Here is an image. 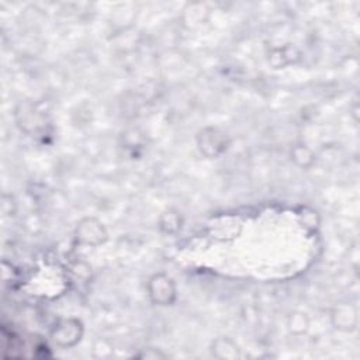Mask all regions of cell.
<instances>
[{
	"label": "cell",
	"instance_id": "cell-1",
	"mask_svg": "<svg viewBox=\"0 0 360 360\" xmlns=\"http://www.w3.org/2000/svg\"><path fill=\"white\" fill-rule=\"evenodd\" d=\"M150 297L155 304L169 306L176 299V289L173 280L165 274H155L148 283Z\"/></svg>",
	"mask_w": 360,
	"mask_h": 360
},
{
	"label": "cell",
	"instance_id": "cell-2",
	"mask_svg": "<svg viewBox=\"0 0 360 360\" xmlns=\"http://www.w3.org/2000/svg\"><path fill=\"white\" fill-rule=\"evenodd\" d=\"M82 337V326L77 319H63L52 331L54 341L61 346L75 345Z\"/></svg>",
	"mask_w": 360,
	"mask_h": 360
},
{
	"label": "cell",
	"instance_id": "cell-3",
	"mask_svg": "<svg viewBox=\"0 0 360 360\" xmlns=\"http://www.w3.org/2000/svg\"><path fill=\"white\" fill-rule=\"evenodd\" d=\"M77 235L81 242L88 243V245H99L107 237L103 226L99 221L90 220V219L81 223V226L78 227Z\"/></svg>",
	"mask_w": 360,
	"mask_h": 360
},
{
	"label": "cell",
	"instance_id": "cell-4",
	"mask_svg": "<svg viewBox=\"0 0 360 360\" xmlns=\"http://www.w3.org/2000/svg\"><path fill=\"white\" fill-rule=\"evenodd\" d=\"M293 158H294V161H297L300 165H303V166H307L311 161H312V155H311V152L307 150V148H304L303 146H300V147H296L294 150H293Z\"/></svg>",
	"mask_w": 360,
	"mask_h": 360
},
{
	"label": "cell",
	"instance_id": "cell-5",
	"mask_svg": "<svg viewBox=\"0 0 360 360\" xmlns=\"http://www.w3.org/2000/svg\"><path fill=\"white\" fill-rule=\"evenodd\" d=\"M165 219H168V224H174L176 227H180V220H179V215L176 214V212H172V211H168V212H165V215H163ZM162 226V228L166 231V232H174L173 231V228H172V226H166V223H165V220H162V223H161Z\"/></svg>",
	"mask_w": 360,
	"mask_h": 360
}]
</instances>
